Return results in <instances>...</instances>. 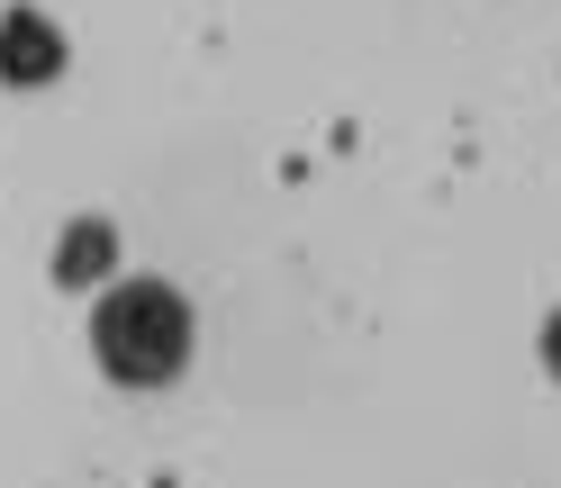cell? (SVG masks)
Instances as JSON below:
<instances>
[{
	"label": "cell",
	"mask_w": 561,
	"mask_h": 488,
	"mask_svg": "<svg viewBox=\"0 0 561 488\" xmlns=\"http://www.w3.org/2000/svg\"><path fill=\"white\" fill-rule=\"evenodd\" d=\"M91 353L118 390H163L191 362V307L172 281H110L91 307Z\"/></svg>",
	"instance_id": "6da1fadb"
},
{
	"label": "cell",
	"mask_w": 561,
	"mask_h": 488,
	"mask_svg": "<svg viewBox=\"0 0 561 488\" xmlns=\"http://www.w3.org/2000/svg\"><path fill=\"white\" fill-rule=\"evenodd\" d=\"M55 73H64V27L37 10V0L0 10V82L10 91H46Z\"/></svg>",
	"instance_id": "7a4b0ae2"
},
{
	"label": "cell",
	"mask_w": 561,
	"mask_h": 488,
	"mask_svg": "<svg viewBox=\"0 0 561 488\" xmlns=\"http://www.w3.org/2000/svg\"><path fill=\"white\" fill-rule=\"evenodd\" d=\"M110 263H118V226L110 218H73V226H64V244H55V281L64 290H100Z\"/></svg>",
	"instance_id": "3957f363"
},
{
	"label": "cell",
	"mask_w": 561,
	"mask_h": 488,
	"mask_svg": "<svg viewBox=\"0 0 561 488\" xmlns=\"http://www.w3.org/2000/svg\"><path fill=\"white\" fill-rule=\"evenodd\" d=\"M543 371L561 380V307H552V317H543Z\"/></svg>",
	"instance_id": "277c9868"
}]
</instances>
